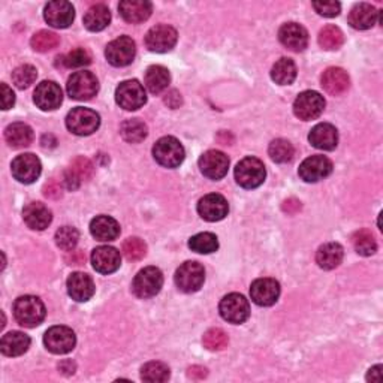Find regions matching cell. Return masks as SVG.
Instances as JSON below:
<instances>
[{"instance_id": "cell-1", "label": "cell", "mask_w": 383, "mask_h": 383, "mask_svg": "<svg viewBox=\"0 0 383 383\" xmlns=\"http://www.w3.org/2000/svg\"><path fill=\"white\" fill-rule=\"evenodd\" d=\"M14 318L24 328H35L45 319V306L38 296H20L14 304Z\"/></svg>"}, {"instance_id": "cell-2", "label": "cell", "mask_w": 383, "mask_h": 383, "mask_svg": "<svg viewBox=\"0 0 383 383\" xmlns=\"http://www.w3.org/2000/svg\"><path fill=\"white\" fill-rule=\"evenodd\" d=\"M163 286V276L159 268L147 266L135 276L132 283V291L138 298H147L156 296Z\"/></svg>"}, {"instance_id": "cell-3", "label": "cell", "mask_w": 383, "mask_h": 383, "mask_svg": "<svg viewBox=\"0 0 383 383\" xmlns=\"http://www.w3.org/2000/svg\"><path fill=\"white\" fill-rule=\"evenodd\" d=\"M156 162L165 168H177L184 161V149L174 136H163L153 147Z\"/></svg>"}, {"instance_id": "cell-4", "label": "cell", "mask_w": 383, "mask_h": 383, "mask_svg": "<svg viewBox=\"0 0 383 383\" xmlns=\"http://www.w3.org/2000/svg\"><path fill=\"white\" fill-rule=\"evenodd\" d=\"M265 177V166L257 158H246L235 166V180L244 189L259 188Z\"/></svg>"}, {"instance_id": "cell-5", "label": "cell", "mask_w": 383, "mask_h": 383, "mask_svg": "<svg viewBox=\"0 0 383 383\" xmlns=\"http://www.w3.org/2000/svg\"><path fill=\"white\" fill-rule=\"evenodd\" d=\"M99 124L101 117L96 111L89 108H75L66 117V127L78 136L92 135L99 129Z\"/></svg>"}, {"instance_id": "cell-6", "label": "cell", "mask_w": 383, "mask_h": 383, "mask_svg": "<svg viewBox=\"0 0 383 383\" xmlns=\"http://www.w3.org/2000/svg\"><path fill=\"white\" fill-rule=\"evenodd\" d=\"M205 280L204 266L198 262H184L176 273V285L184 293L198 292Z\"/></svg>"}, {"instance_id": "cell-7", "label": "cell", "mask_w": 383, "mask_h": 383, "mask_svg": "<svg viewBox=\"0 0 383 383\" xmlns=\"http://www.w3.org/2000/svg\"><path fill=\"white\" fill-rule=\"evenodd\" d=\"M116 102L126 111H135L144 107L147 102V95L143 84H139L136 80L123 81L116 90Z\"/></svg>"}, {"instance_id": "cell-8", "label": "cell", "mask_w": 383, "mask_h": 383, "mask_svg": "<svg viewBox=\"0 0 383 383\" xmlns=\"http://www.w3.org/2000/svg\"><path fill=\"white\" fill-rule=\"evenodd\" d=\"M99 90L97 78L89 70L75 72L68 81V93L75 101H90Z\"/></svg>"}, {"instance_id": "cell-9", "label": "cell", "mask_w": 383, "mask_h": 383, "mask_svg": "<svg viewBox=\"0 0 383 383\" xmlns=\"http://www.w3.org/2000/svg\"><path fill=\"white\" fill-rule=\"evenodd\" d=\"M136 47L132 38L120 36L107 45L105 58L107 60L116 68H123L131 65L135 59Z\"/></svg>"}, {"instance_id": "cell-10", "label": "cell", "mask_w": 383, "mask_h": 383, "mask_svg": "<svg viewBox=\"0 0 383 383\" xmlns=\"http://www.w3.org/2000/svg\"><path fill=\"white\" fill-rule=\"evenodd\" d=\"M325 108V99L318 92H303L298 95L293 102V112L300 120H315L318 119Z\"/></svg>"}, {"instance_id": "cell-11", "label": "cell", "mask_w": 383, "mask_h": 383, "mask_svg": "<svg viewBox=\"0 0 383 383\" xmlns=\"http://www.w3.org/2000/svg\"><path fill=\"white\" fill-rule=\"evenodd\" d=\"M219 311L226 322L243 323L249 319L250 306L243 295L230 293L220 301Z\"/></svg>"}, {"instance_id": "cell-12", "label": "cell", "mask_w": 383, "mask_h": 383, "mask_svg": "<svg viewBox=\"0 0 383 383\" xmlns=\"http://www.w3.org/2000/svg\"><path fill=\"white\" fill-rule=\"evenodd\" d=\"M11 171H12L14 178L18 180L20 183L32 184L33 181L39 178L41 171H42V165L35 154L24 153V154L17 156V158L12 161Z\"/></svg>"}, {"instance_id": "cell-13", "label": "cell", "mask_w": 383, "mask_h": 383, "mask_svg": "<svg viewBox=\"0 0 383 383\" xmlns=\"http://www.w3.org/2000/svg\"><path fill=\"white\" fill-rule=\"evenodd\" d=\"M177 31L171 26H154L146 35V45L153 53H168L177 44Z\"/></svg>"}, {"instance_id": "cell-14", "label": "cell", "mask_w": 383, "mask_h": 383, "mask_svg": "<svg viewBox=\"0 0 383 383\" xmlns=\"http://www.w3.org/2000/svg\"><path fill=\"white\" fill-rule=\"evenodd\" d=\"M45 347L55 355H65L77 345L75 333L68 326H53L44 335Z\"/></svg>"}, {"instance_id": "cell-15", "label": "cell", "mask_w": 383, "mask_h": 383, "mask_svg": "<svg viewBox=\"0 0 383 383\" xmlns=\"http://www.w3.org/2000/svg\"><path fill=\"white\" fill-rule=\"evenodd\" d=\"M200 169L207 178L220 180L228 174L230 169L228 156L219 150H210L201 156Z\"/></svg>"}, {"instance_id": "cell-16", "label": "cell", "mask_w": 383, "mask_h": 383, "mask_svg": "<svg viewBox=\"0 0 383 383\" xmlns=\"http://www.w3.org/2000/svg\"><path fill=\"white\" fill-rule=\"evenodd\" d=\"M333 173V162L325 156H311L307 158L298 169V174L306 183H316Z\"/></svg>"}, {"instance_id": "cell-17", "label": "cell", "mask_w": 383, "mask_h": 383, "mask_svg": "<svg viewBox=\"0 0 383 383\" xmlns=\"http://www.w3.org/2000/svg\"><path fill=\"white\" fill-rule=\"evenodd\" d=\"M198 212L207 222H219L228 216L230 205L222 195L210 193L198 203Z\"/></svg>"}, {"instance_id": "cell-18", "label": "cell", "mask_w": 383, "mask_h": 383, "mask_svg": "<svg viewBox=\"0 0 383 383\" xmlns=\"http://www.w3.org/2000/svg\"><path fill=\"white\" fill-rule=\"evenodd\" d=\"M250 296L254 304L269 307L276 304L280 296V285L274 279H258L252 283Z\"/></svg>"}, {"instance_id": "cell-19", "label": "cell", "mask_w": 383, "mask_h": 383, "mask_svg": "<svg viewBox=\"0 0 383 383\" xmlns=\"http://www.w3.org/2000/svg\"><path fill=\"white\" fill-rule=\"evenodd\" d=\"M33 101L42 111H53L59 108L63 101V93L59 84L54 81H42L35 90Z\"/></svg>"}, {"instance_id": "cell-20", "label": "cell", "mask_w": 383, "mask_h": 383, "mask_svg": "<svg viewBox=\"0 0 383 383\" xmlns=\"http://www.w3.org/2000/svg\"><path fill=\"white\" fill-rule=\"evenodd\" d=\"M45 21L55 27V29H66L74 21L75 11L72 4L65 2V0H58V2H51L45 6L44 12Z\"/></svg>"}, {"instance_id": "cell-21", "label": "cell", "mask_w": 383, "mask_h": 383, "mask_svg": "<svg viewBox=\"0 0 383 383\" xmlns=\"http://www.w3.org/2000/svg\"><path fill=\"white\" fill-rule=\"evenodd\" d=\"M92 265L96 271L101 274L116 273L122 265L120 252L109 246L97 247L92 253Z\"/></svg>"}, {"instance_id": "cell-22", "label": "cell", "mask_w": 383, "mask_h": 383, "mask_svg": "<svg viewBox=\"0 0 383 383\" xmlns=\"http://www.w3.org/2000/svg\"><path fill=\"white\" fill-rule=\"evenodd\" d=\"M279 39L283 45L292 51H304L308 45V33L303 26L296 23H286L280 27Z\"/></svg>"}, {"instance_id": "cell-23", "label": "cell", "mask_w": 383, "mask_h": 383, "mask_svg": "<svg viewBox=\"0 0 383 383\" xmlns=\"http://www.w3.org/2000/svg\"><path fill=\"white\" fill-rule=\"evenodd\" d=\"M95 174L93 163L86 158H77L70 163L68 171H65V184L69 190H75L80 188L82 181H87Z\"/></svg>"}, {"instance_id": "cell-24", "label": "cell", "mask_w": 383, "mask_h": 383, "mask_svg": "<svg viewBox=\"0 0 383 383\" xmlns=\"http://www.w3.org/2000/svg\"><path fill=\"white\" fill-rule=\"evenodd\" d=\"M68 293L78 303H86L95 293V283L86 273H74L68 279Z\"/></svg>"}, {"instance_id": "cell-25", "label": "cell", "mask_w": 383, "mask_h": 383, "mask_svg": "<svg viewBox=\"0 0 383 383\" xmlns=\"http://www.w3.org/2000/svg\"><path fill=\"white\" fill-rule=\"evenodd\" d=\"M23 219L31 230L44 231L50 226L53 220V215L48 210V207H45L44 204L31 203V204H27L23 210Z\"/></svg>"}, {"instance_id": "cell-26", "label": "cell", "mask_w": 383, "mask_h": 383, "mask_svg": "<svg viewBox=\"0 0 383 383\" xmlns=\"http://www.w3.org/2000/svg\"><path fill=\"white\" fill-rule=\"evenodd\" d=\"M310 144L319 150H334L338 144V132L330 123L316 124L308 135Z\"/></svg>"}, {"instance_id": "cell-27", "label": "cell", "mask_w": 383, "mask_h": 383, "mask_svg": "<svg viewBox=\"0 0 383 383\" xmlns=\"http://www.w3.org/2000/svg\"><path fill=\"white\" fill-rule=\"evenodd\" d=\"M151 4L146 0H123L119 5L120 16L124 21L131 24H138L149 20L151 16Z\"/></svg>"}, {"instance_id": "cell-28", "label": "cell", "mask_w": 383, "mask_h": 383, "mask_svg": "<svg viewBox=\"0 0 383 383\" xmlns=\"http://www.w3.org/2000/svg\"><path fill=\"white\" fill-rule=\"evenodd\" d=\"M377 20H379V11L368 4L357 5L349 14V24L357 31L372 29V27L377 23Z\"/></svg>"}, {"instance_id": "cell-29", "label": "cell", "mask_w": 383, "mask_h": 383, "mask_svg": "<svg viewBox=\"0 0 383 383\" xmlns=\"http://www.w3.org/2000/svg\"><path fill=\"white\" fill-rule=\"evenodd\" d=\"M322 87L331 96H338L349 89V75L342 68H328L322 75Z\"/></svg>"}, {"instance_id": "cell-30", "label": "cell", "mask_w": 383, "mask_h": 383, "mask_svg": "<svg viewBox=\"0 0 383 383\" xmlns=\"http://www.w3.org/2000/svg\"><path fill=\"white\" fill-rule=\"evenodd\" d=\"M31 346V337L20 331H11L0 340V350L6 357H20Z\"/></svg>"}, {"instance_id": "cell-31", "label": "cell", "mask_w": 383, "mask_h": 383, "mask_svg": "<svg viewBox=\"0 0 383 383\" xmlns=\"http://www.w3.org/2000/svg\"><path fill=\"white\" fill-rule=\"evenodd\" d=\"M90 232L99 241H114L120 235V225L109 216H97L90 223Z\"/></svg>"}, {"instance_id": "cell-32", "label": "cell", "mask_w": 383, "mask_h": 383, "mask_svg": "<svg viewBox=\"0 0 383 383\" xmlns=\"http://www.w3.org/2000/svg\"><path fill=\"white\" fill-rule=\"evenodd\" d=\"M5 139L12 149L29 147L33 141V131L24 123H12L5 129Z\"/></svg>"}, {"instance_id": "cell-33", "label": "cell", "mask_w": 383, "mask_h": 383, "mask_svg": "<svg viewBox=\"0 0 383 383\" xmlns=\"http://www.w3.org/2000/svg\"><path fill=\"white\" fill-rule=\"evenodd\" d=\"M343 247L337 243H326L319 247L316 262L323 269H334L343 261Z\"/></svg>"}, {"instance_id": "cell-34", "label": "cell", "mask_w": 383, "mask_h": 383, "mask_svg": "<svg viewBox=\"0 0 383 383\" xmlns=\"http://www.w3.org/2000/svg\"><path fill=\"white\" fill-rule=\"evenodd\" d=\"M169 81H171V77H169L168 69L161 66V65H154L150 66L146 72V87L149 89L150 93L153 95H159L165 89H168Z\"/></svg>"}, {"instance_id": "cell-35", "label": "cell", "mask_w": 383, "mask_h": 383, "mask_svg": "<svg viewBox=\"0 0 383 383\" xmlns=\"http://www.w3.org/2000/svg\"><path fill=\"white\" fill-rule=\"evenodd\" d=\"M111 21V12L105 5L92 6L84 16V26L90 32H101Z\"/></svg>"}, {"instance_id": "cell-36", "label": "cell", "mask_w": 383, "mask_h": 383, "mask_svg": "<svg viewBox=\"0 0 383 383\" xmlns=\"http://www.w3.org/2000/svg\"><path fill=\"white\" fill-rule=\"evenodd\" d=\"M271 78L280 86H289L296 78V66L293 60L288 58H281L277 60L271 69Z\"/></svg>"}, {"instance_id": "cell-37", "label": "cell", "mask_w": 383, "mask_h": 383, "mask_svg": "<svg viewBox=\"0 0 383 383\" xmlns=\"http://www.w3.org/2000/svg\"><path fill=\"white\" fill-rule=\"evenodd\" d=\"M120 134H122L123 139L127 141V143L136 144V143H141V141L146 139L147 126L144 124V122H141L138 119L126 120L120 127Z\"/></svg>"}, {"instance_id": "cell-38", "label": "cell", "mask_w": 383, "mask_h": 383, "mask_svg": "<svg viewBox=\"0 0 383 383\" xmlns=\"http://www.w3.org/2000/svg\"><path fill=\"white\" fill-rule=\"evenodd\" d=\"M352 244L361 257H372V254H374L377 250V243H376L374 235L367 230L355 232L352 237Z\"/></svg>"}, {"instance_id": "cell-39", "label": "cell", "mask_w": 383, "mask_h": 383, "mask_svg": "<svg viewBox=\"0 0 383 383\" xmlns=\"http://www.w3.org/2000/svg\"><path fill=\"white\" fill-rule=\"evenodd\" d=\"M343 42H345L343 32L335 26H326L319 33V45L326 51L338 50L343 45Z\"/></svg>"}, {"instance_id": "cell-40", "label": "cell", "mask_w": 383, "mask_h": 383, "mask_svg": "<svg viewBox=\"0 0 383 383\" xmlns=\"http://www.w3.org/2000/svg\"><path fill=\"white\" fill-rule=\"evenodd\" d=\"M293 153H295V150H293L292 144L289 143L288 139H283V138L274 139L268 147L269 158H271L276 163L291 162L293 158Z\"/></svg>"}, {"instance_id": "cell-41", "label": "cell", "mask_w": 383, "mask_h": 383, "mask_svg": "<svg viewBox=\"0 0 383 383\" xmlns=\"http://www.w3.org/2000/svg\"><path fill=\"white\" fill-rule=\"evenodd\" d=\"M189 247L196 252V253H203L208 254L216 252L219 249V241L217 237L211 232H201L196 234L189 239Z\"/></svg>"}, {"instance_id": "cell-42", "label": "cell", "mask_w": 383, "mask_h": 383, "mask_svg": "<svg viewBox=\"0 0 383 383\" xmlns=\"http://www.w3.org/2000/svg\"><path fill=\"white\" fill-rule=\"evenodd\" d=\"M141 377L150 383H162L169 379V368L163 362L153 361L141 368Z\"/></svg>"}, {"instance_id": "cell-43", "label": "cell", "mask_w": 383, "mask_h": 383, "mask_svg": "<svg viewBox=\"0 0 383 383\" xmlns=\"http://www.w3.org/2000/svg\"><path fill=\"white\" fill-rule=\"evenodd\" d=\"M59 44H60V38L53 32H48V31H41V32L35 33L32 36V41H31L32 48L35 51H39V53L51 51Z\"/></svg>"}, {"instance_id": "cell-44", "label": "cell", "mask_w": 383, "mask_h": 383, "mask_svg": "<svg viewBox=\"0 0 383 383\" xmlns=\"http://www.w3.org/2000/svg\"><path fill=\"white\" fill-rule=\"evenodd\" d=\"M38 77V70L32 65H23L18 66L16 70L12 72V82L16 84V87L18 89H27L36 81Z\"/></svg>"}, {"instance_id": "cell-45", "label": "cell", "mask_w": 383, "mask_h": 383, "mask_svg": "<svg viewBox=\"0 0 383 383\" xmlns=\"http://www.w3.org/2000/svg\"><path fill=\"white\" fill-rule=\"evenodd\" d=\"M203 343H204V347L215 352V350H222L228 346L230 338H228V334H226L223 330L211 328L204 334Z\"/></svg>"}, {"instance_id": "cell-46", "label": "cell", "mask_w": 383, "mask_h": 383, "mask_svg": "<svg viewBox=\"0 0 383 383\" xmlns=\"http://www.w3.org/2000/svg\"><path fill=\"white\" fill-rule=\"evenodd\" d=\"M123 254L129 261H139L147 254V246L141 238L132 237L123 243Z\"/></svg>"}, {"instance_id": "cell-47", "label": "cell", "mask_w": 383, "mask_h": 383, "mask_svg": "<svg viewBox=\"0 0 383 383\" xmlns=\"http://www.w3.org/2000/svg\"><path fill=\"white\" fill-rule=\"evenodd\" d=\"M80 234L72 226H63L58 232H55V244L63 250H74L78 244Z\"/></svg>"}, {"instance_id": "cell-48", "label": "cell", "mask_w": 383, "mask_h": 383, "mask_svg": "<svg viewBox=\"0 0 383 383\" xmlns=\"http://www.w3.org/2000/svg\"><path fill=\"white\" fill-rule=\"evenodd\" d=\"M92 63V55L86 48H75L68 53L63 58V65L66 68H82Z\"/></svg>"}, {"instance_id": "cell-49", "label": "cell", "mask_w": 383, "mask_h": 383, "mask_svg": "<svg viewBox=\"0 0 383 383\" xmlns=\"http://www.w3.org/2000/svg\"><path fill=\"white\" fill-rule=\"evenodd\" d=\"M313 8L319 16L323 17H337L340 14V9H342V5L338 2H313Z\"/></svg>"}, {"instance_id": "cell-50", "label": "cell", "mask_w": 383, "mask_h": 383, "mask_svg": "<svg viewBox=\"0 0 383 383\" xmlns=\"http://www.w3.org/2000/svg\"><path fill=\"white\" fill-rule=\"evenodd\" d=\"M44 195L47 198H53V200H58V198L62 196V186L60 184L55 181L54 178L50 180L47 184H45V188H44Z\"/></svg>"}, {"instance_id": "cell-51", "label": "cell", "mask_w": 383, "mask_h": 383, "mask_svg": "<svg viewBox=\"0 0 383 383\" xmlns=\"http://www.w3.org/2000/svg\"><path fill=\"white\" fill-rule=\"evenodd\" d=\"M0 87H2V108L9 109L12 108L14 104H16V95H14V92L6 86L5 82Z\"/></svg>"}, {"instance_id": "cell-52", "label": "cell", "mask_w": 383, "mask_h": 383, "mask_svg": "<svg viewBox=\"0 0 383 383\" xmlns=\"http://www.w3.org/2000/svg\"><path fill=\"white\" fill-rule=\"evenodd\" d=\"M70 252H72V250H70ZM84 259H86V257H84V254L80 250H74L66 258V261L69 262V265H81L84 262Z\"/></svg>"}, {"instance_id": "cell-53", "label": "cell", "mask_w": 383, "mask_h": 383, "mask_svg": "<svg viewBox=\"0 0 383 383\" xmlns=\"http://www.w3.org/2000/svg\"><path fill=\"white\" fill-rule=\"evenodd\" d=\"M367 380L368 382H382V365H376L373 368H370L368 370V374H367Z\"/></svg>"}, {"instance_id": "cell-54", "label": "cell", "mask_w": 383, "mask_h": 383, "mask_svg": "<svg viewBox=\"0 0 383 383\" xmlns=\"http://www.w3.org/2000/svg\"><path fill=\"white\" fill-rule=\"evenodd\" d=\"M205 376H207V368H204V367L195 365V367L189 368V377H192V379H204Z\"/></svg>"}, {"instance_id": "cell-55", "label": "cell", "mask_w": 383, "mask_h": 383, "mask_svg": "<svg viewBox=\"0 0 383 383\" xmlns=\"http://www.w3.org/2000/svg\"><path fill=\"white\" fill-rule=\"evenodd\" d=\"M301 208V203L296 201V200H288L285 203V205H283V210L288 211V212H295Z\"/></svg>"}]
</instances>
